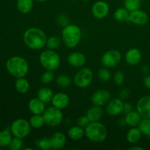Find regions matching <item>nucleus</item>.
<instances>
[{"mask_svg":"<svg viewBox=\"0 0 150 150\" xmlns=\"http://www.w3.org/2000/svg\"><path fill=\"white\" fill-rule=\"evenodd\" d=\"M37 146L38 148L42 150H49L51 149V143L50 138H42V139H39L36 142Z\"/></svg>","mask_w":150,"mask_h":150,"instance_id":"34","label":"nucleus"},{"mask_svg":"<svg viewBox=\"0 0 150 150\" xmlns=\"http://www.w3.org/2000/svg\"><path fill=\"white\" fill-rule=\"evenodd\" d=\"M129 14L130 12L125 7H120L114 12V17L119 22L129 21Z\"/></svg>","mask_w":150,"mask_h":150,"instance_id":"27","label":"nucleus"},{"mask_svg":"<svg viewBox=\"0 0 150 150\" xmlns=\"http://www.w3.org/2000/svg\"><path fill=\"white\" fill-rule=\"evenodd\" d=\"M62 42V38H59L57 36H51L47 39L46 46L48 49L56 50L59 48Z\"/></svg>","mask_w":150,"mask_h":150,"instance_id":"30","label":"nucleus"},{"mask_svg":"<svg viewBox=\"0 0 150 150\" xmlns=\"http://www.w3.org/2000/svg\"><path fill=\"white\" fill-rule=\"evenodd\" d=\"M37 1H40V2H44V1H46L48 0H36Z\"/></svg>","mask_w":150,"mask_h":150,"instance_id":"45","label":"nucleus"},{"mask_svg":"<svg viewBox=\"0 0 150 150\" xmlns=\"http://www.w3.org/2000/svg\"><path fill=\"white\" fill-rule=\"evenodd\" d=\"M125 59V62H127V64H128L129 65H137L142 61V52L138 48H130L126 52Z\"/></svg>","mask_w":150,"mask_h":150,"instance_id":"16","label":"nucleus"},{"mask_svg":"<svg viewBox=\"0 0 150 150\" xmlns=\"http://www.w3.org/2000/svg\"><path fill=\"white\" fill-rule=\"evenodd\" d=\"M111 100V93L105 89H99L96 91L91 97V101L94 105L103 106L107 105Z\"/></svg>","mask_w":150,"mask_h":150,"instance_id":"11","label":"nucleus"},{"mask_svg":"<svg viewBox=\"0 0 150 150\" xmlns=\"http://www.w3.org/2000/svg\"><path fill=\"white\" fill-rule=\"evenodd\" d=\"M122 54L118 50L111 49L107 51L101 57V64L107 68H112L120 64Z\"/></svg>","mask_w":150,"mask_h":150,"instance_id":"9","label":"nucleus"},{"mask_svg":"<svg viewBox=\"0 0 150 150\" xmlns=\"http://www.w3.org/2000/svg\"><path fill=\"white\" fill-rule=\"evenodd\" d=\"M30 123L25 119L16 120L10 126V131L14 137L24 139L29 136L31 131Z\"/></svg>","mask_w":150,"mask_h":150,"instance_id":"6","label":"nucleus"},{"mask_svg":"<svg viewBox=\"0 0 150 150\" xmlns=\"http://www.w3.org/2000/svg\"><path fill=\"white\" fill-rule=\"evenodd\" d=\"M93 72L90 68H81L76 73L73 78V82L77 87L85 89L92 83L93 80Z\"/></svg>","mask_w":150,"mask_h":150,"instance_id":"8","label":"nucleus"},{"mask_svg":"<svg viewBox=\"0 0 150 150\" xmlns=\"http://www.w3.org/2000/svg\"><path fill=\"white\" fill-rule=\"evenodd\" d=\"M29 123L32 128L39 129L45 124L42 114H33L29 119Z\"/></svg>","mask_w":150,"mask_h":150,"instance_id":"28","label":"nucleus"},{"mask_svg":"<svg viewBox=\"0 0 150 150\" xmlns=\"http://www.w3.org/2000/svg\"><path fill=\"white\" fill-rule=\"evenodd\" d=\"M39 61L41 66L45 70L54 71L59 67L61 59L58 53L54 50L48 49L40 54Z\"/></svg>","mask_w":150,"mask_h":150,"instance_id":"5","label":"nucleus"},{"mask_svg":"<svg viewBox=\"0 0 150 150\" xmlns=\"http://www.w3.org/2000/svg\"><path fill=\"white\" fill-rule=\"evenodd\" d=\"M144 84L146 86V89L150 90V76H145L144 79Z\"/></svg>","mask_w":150,"mask_h":150,"instance_id":"43","label":"nucleus"},{"mask_svg":"<svg viewBox=\"0 0 150 150\" xmlns=\"http://www.w3.org/2000/svg\"><path fill=\"white\" fill-rule=\"evenodd\" d=\"M138 127L141 130L142 133L144 136H150V119L143 118L139 123Z\"/></svg>","mask_w":150,"mask_h":150,"instance_id":"31","label":"nucleus"},{"mask_svg":"<svg viewBox=\"0 0 150 150\" xmlns=\"http://www.w3.org/2000/svg\"><path fill=\"white\" fill-rule=\"evenodd\" d=\"M16 6L20 13L27 14L33 8V0H17Z\"/></svg>","mask_w":150,"mask_h":150,"instance_id":"25","label":"nucleus"},{"mask_svg":"<svg viewBox=\"0 0 150 150\" xmlns=\"http://www.w3.org/2000/svg\"><path fill=\"white\" fill-rule=\"evenodd\" d=\"M29 83L24 77L18 78L16 79L15 87L17 92L21 94H26L29 89Z\"/></svg>","mask_w":150,"mask_h":150,"instance_id":"26","label":"nucleus"},{"mask_svg":"<svg viewBox=\"0 0 150 150\" xmlns=\"http://www.w3.org/2000/svg\"><path fill=\"white\" fill-rule=\"evenodd\" d=\"M133 111V106H132L131 104L130 103H126L124 104V112H125L126 114L130 111Z\"/></svg>","mask_w":150,"mask_h":150,"instance_id":"42","label":"nucleus"},{"mask_svg":"<svg viewBox=\"0 0 150 150\" xmlns=\"http://www.w3.org/2000/svg\"><path fill=\"white\" fill-rule=\"evenodd\" d=\"M82 36V31L76 24H68L64 26L62 31V40L68 48H73L78 45Z\"/></svg>","mask_w":150,"mask_h":150,"instance_id":"3","label":"nucleus"},{"mask_svg":"<svg viewBox=\"0 0 150 150\" xmlns=\"http://www.w3.org/2000/svg\"><path fill=\"white\" fill-rule=\"evenodd\" d=\"M84 130L86 138L95 143H100L105 141L108 135L105 126L100 122H90L85 127Z\"/></svg>","mask_w":150,"mask_h":150,"instance_id":"4","label":"nucleus"},{"mask_svg":"<svg viewBox=\"0 0 150 150\" xmlns=\"http://www.w3.org/2000/svg\"><path fill=\"white\" fill-rule=\"evenodd\" d=\"M67 135L71 140L78 141L81 139L85 135L84 128L79 125L73 126L67 131Z\"/></svg>","mask_w":150,"mask_h":150,"instance_id":"24","label":"nucleus"},{"mask_svg":"<svg viewBox=\"0 0 150 150\" xmlns=\"http://www.w3.org/2000/svg\"><path fill=\"white\" fill-rule=\"evenodd\" d=\"M103 115V111L100 106L94 105L88 109L86 116L90 122H99Z\"/></svg>","mask_w":150,"mask_h":150,"instance_id":"21","label":"nucleus"},{"mask_svg":"<svg viewBox=\"0 0 150 150\" xmlns=\"http://www.w3.org/2000/svg\"><path fill=\"white\" fill-rule=\"evenodd\" d=\"M89 122H90V121H89V120L86 115L80 117L77 120V122H76L77 125L80 126V127H83V128H85L89 124Z\"/></svg>","mask_w":150,"mask_h":150,"instance_id":"39","label":"nucleus"},{"mask_svg":"<svg viewBox=\"0 0 150 150\" xmlns=\"http://www.w3.org/2000/svg\"><path fill=\"white\" fill-rule=\"evenodd\" d=\"M142 133L139 127H131V128L127 131L126 134V139L127 142L130 144H136L141 140L142 137Z\"/></svg>","mask_w":150,"mask_h":150,"instance_id":"23","label":"nucleus"},{"mask_svg":"<svg viewBox=\"0 0 150 150\" xmlns=\"http://www.w3.org/2000/svg\"><path fill=\"white\" fill-rule=\"evenodd\" d=\"M81 1H89V0H81Z\"/></svg>","mask_w":150,"mask_h":150,"instance_id":"47","label":"nucleus"},{"mask_svg":"<svg viewBox=\"0 0 150 150\" xmlns=\"http://www.w3.org/2000/svg\"><path fill=\"white\" fill-rule=\"evenodd\" d=\"M142 0H125L124 6L129 12L140 9Z\"/></svg>","mask_w":150,"mask_h":150,"instance_id":"33","label":"nucleus"},{"mask_svg":"<svg viewBox=\"0 0 150 150\" xmlns=\"http://www.w3.org/2000/svg\"><path fill=\"white\" fill-rule=\"evenodd\" d=\"M136 111L142 118L150 119V95L142 97L136 103Z\"/></svg>","mask_w":150,"mask_h":150,"instance_id":"13","label":"nucleus"},{"mask_svg":"<svg viewBox=\"0 0 150 150\" xmlns=\"http://www.w3.org/2000/svg\"><path fill=\"white\" fill-rule=\"evenodd\" d=\"M72 80L69 76L66 75L62 74L59 75L56 79V83L58 85L59 87L60 88H67L71 83Z\"/></svg>","mask_w":150,"mask_h":150,"instance_id":"32","label":"nucleus"},{"mask_svg":"<svg viewBox=\"0 0 150 150\" xmlns=\"http://www.w3.org/2000/svg\"><path fill=\"white\" fill-rule=\"evenodd\" d=\"M130 150H144V148L141 147V146H133L129 148Z\"/></svg>","mask_w":150,"mask_h":150,"instance_id":"44","label":"nucleus"},{"mask_svg":"<svg viewBox=\"0 0 150 150\" xmlns=\"http://www.w3.org/2000/svg\"><path fill=\"white\" fill-rule=\"evenodd\" d=\"M12 135L7 130L0 131V147H8L11 142Z\"/></svg>","mask_w":150,"mask_h":150,"instance_id":"29","label":"nucleus"},{"mask_svg":"<svg viewBox=\"0 0 150 150\" xmlns=\"http://www.w3.org/2000/svg\"><path fill=\"white\" fill-rule=\"evenodd\" d=\"M125 81L124 73L122 71H117L114 75V82L117 86H120Z\"/></svg>","mask_w":150,"mask_h":150,"instance_id":"38","label":"nucleus"},{"mask_svg":"<svg viewBox=\"0 0 150 150\" xmlns=\"http://www.w3.org/2000/svg\"><path fill=\"white\" fill-rule=\"evenodd\" d=\"M6 68L13 77L18 79L25 77L27 75L29 65L26 59L19 56H16L7 60Z\"/></svg>","mask_w":150,"mask_h":150,"instance_id":"2","label":"nucleus"},{"mask_svg":"<svg viewBox=\"0 0 150 150\" xmlns=\"http://www.w3.org/2000/svg\"><path fill=\"white\" fill-rule=\"evenodd\" d=\"M148 21H149V16H148L147 13L140 9L130 12L129 21L133 24L142 26V25L147 23Z\"/></svg>","mask_w":150,"mask_h":150,"instance_id":"14","label":"nucleus"},{"mask_svg":"<svg viewBox=\"0 0 150 150\" xmlns=\"http://www.w3.org/2000/svg\"><path fill=\"white\" fill-rule=\"evenodd\" d=\"M130 90L127 89H122L120 92V94H119V97H120V99L125 100L127 99L129 96H130Z\"/></svg>","mask_w":150,"mask_h":150,"instance_id":"40","label":"nucleus"},{"mask_svg":"<svg viewBox=\"0 0 150 150\" xmlns=\"http://www.w3.org/2000/svg\"><path fill=\"white\" fill-rule=\"evenodd\" d=\"M86 62V57L81 52H73L67 57V62L74 67H81Z\"/></svg>","mask_w":150,"mask_h":150,"instance_id":"17","label":"nucleus"},{"mask_svg":"<svg viewBox=\"0 0 150 150\" xmlns=\"http://www.w3.org/2000/svg\"><path fill=\"white\" fill-rule=\"evenodd\" d=\"M109 13V6L104 1H97L92 7V16L98 19L106 17Z\"/></svg>","mask_w":150,"mask_h":150,"instance_id":"12","label":"nucleus"},{"mask_svg":"<svg viewBox=\"0 0 150 150\" xmlns=\"http://www.w3.org/2000/svg\"><path fill=\"white\" fill-rule=\"evenodd\" d=\"M51 149H61L66 143V137L62 132H56L50 138Z\"/></svg>","mask_w":150,"mask_h":150,"instance_id":"19","label":"nucleus"},{"mask_svg":"<svg viewBox=\"0 0 150 150\" xmlns=\"http://www.w3.org/2000/svg\"><path fill=\"white\" fill-rule=\"evenodd\" d=\"M58 21H59V23L61 25H62L63 26H67V25H68L65 22H64V21H66V22L68 21V19H67V18L64 15H61L60 16H59Z\"/></svg>","mask_w":150,"mask_h":150,"instance_id":"41","label":"nucleus"},{"mask_svg":"<svg viewBox=\"0 0 150 150\" xmlns=\"http://www.w3.org/2000/svg\"><path fill=\"white\" fill-rule=\"evenodd\" d=\"M45 122L50 127H57L59 125L63 120V114L61 109L54 106L45 108L42 114Z\"/></svg>","mask_w":150,"mask_h":150,"instance_id":"7","label":"nucleus"},{"mask_svg":"<svg viewBox=\"0 0 150 150\" xmlns=\"http://www.w3.org/2000/svg\"><path fill=\"white\" fill-rule=\"evenodd\" d=\"M98 77L100 79V81L103 82H107L111 79V72L108 70L107 67H104L103 68H101L98 71Z\"/></svg>","mask_w":150,"mask_h":150,"instance_id":"36","label":"nucleus"},{"mask_svg":"<svg viewBox=\"0 0 150 150\" xmlns=\"http://www.w3.org/2000/svg\"><path fill=\"white\" fill-rule=\"evenodd\" d=\"M124 103L120 98H114L110 100L107 103L105 111L108 115L111 117H117L124 112Z\"/></svg>","mask_w":150,"mask_h":150,"instance_id":"10","label":"nucleus"},{"mask_svg":"<svg viewBox=\"0 0 150 150\" xmlns=\"http://www.w3.org/2000/svg\"><path fill=\"white\" fill-rule=\"evenodd\" d=\"M51 103L53 106L62 110L68 106L70 103V98L64 92H58L54 95Z\"/></svg>","mask_w":150,"mask_h":150,"instance_id":"15","label":"nucleus"},{"mask_svg":"<svg viewBox=\"0 0 150 150\" xmlns=\"http://www.w3.org/2000/svg\"><path fill=\"white\" fill-rule=\"evenodd\" d=\"M54 95V92L51 88L48 87V86H44V87L40 88L38 90L37 95L40 100H42L44 103L46 104L51 102Z\"/></svg>","mask_w":150,"mask_h":150,"instance_id":"22","label":"nucleus"},{"mask_svg":"<svg viewBox=\"0 0 150 150\" xmlns=\"http://www.w3.org/2000/svg\"><path fill=\"white\" fill-rule=\"evenodd\" d=\"M142 119V117L137 111L133 110L126 114L125 121L126 125L130 127H138Z\"/></svg>","mask_w":150,"mask_h":150,"instance_id":"20","label":"nucleus"},{"mask_svg":"<svg viewBox=\"0 0 150 150\" xmlns=\"http://www.w3.org/2000/svg\"><path fill=\"white\" fill-rule=\"evenodd\" d=\"M149 137H150V136H149Z\"/></svg>","mask_w":150,"mask_h":150,"instance_id":"48","label":"nucleus"},{"mask_svg":"<svg viewBox=\"0 0 150 150\" xmlns=\"http://www.w3.org/2000/svg\"><path fill=\"white\" fill-rule=\"evenodd\" d=\"M54 80V74L51 70H46L42 74L40 81L44 84H48Z\"/></svg>","mask_w":150,"mask_h":150,"instance_id":"35","label":"nucleus"},{"mask_svg":"<svg viewBox=\"0 0 150 150\" xmlns=\"http://www.w3.org/2000/svg\"><path fill=\"white\" fill-rule=\"evenodd\" d=\"M28 108L32 114H42L45 110V103L38 98H32L28 103Z\"/></svg>","mask_w":150,"mask_h":150,"instance_id":"18","label":"nucleus"},{"mask_svg":"<svg viewBox=\"0 0 150 150\" xmlns=\"http://www.w3.org/2000/svg\"><path fill=\"white\" fill-rule=\"evenodd\" d=\"M24 149V150H28V149H29V150H32L33 149H32V148H25V149Z\"/></svg>","mask_w":150,"mask_h":150,"instance_id":"46","label":"nucleus"},{"mask_svg":"<svg viewBox=\"0 0 150 150\" xmlns=\"http://www.w3.org/2000/svg\"><path fill=\"white\" fill-rule=\"evenodd\" d=\"M23 142H22V139L15 137L14 139H12L8 148L10 150H20L23 147Z\"/></svg>","mask_w":150,"mask_h":150,"instance_id":"37","label":"nucleus"},{"mask_svg":"<svg viewBox=\"0 0 150 150\" xmlns=\"http://www.w3.org/2000/svg\"><path fill=\"white\" fill-rule=\"evenodd\" d=\"M47 36L42 29L37 27L29 28L25 31L23 40L25 45L32 50H40L46 45Z\"/></svg>","mask_w":150,"mask_h":150,"instance_id":"1","label":"nucleus"}]
</instances>
